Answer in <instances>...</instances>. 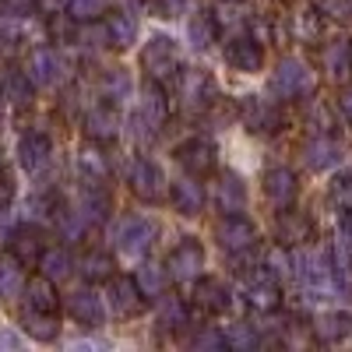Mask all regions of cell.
Here are the masks:
<instances>
[{
  "instance_id": "603a6c76",
  "label": "cell",
  "mask_w": 352,
  "mask_h": 352,
  "mask_svg": "<svg viewBox=\"0 0 352 352\" xmlns=\"http://www.w3.org/2000/svg\"><path fill=\"white\" fill-rule=\"evenodd\" d=\"M25 307L39 310V314H56L60 310V292H56V282L46 278L43 272L36 278L25 282Z\"/></svg>"
},
{
  "instance_id": "7c38bea8",
  "label": "cell",
  "mask_w": 352,
  "mask_h": 352,
  "mask_svg": "<svg viewBox=\"0 0 352 352\" xmlns=\"http://www.w3.org/2000/svg\"><path fill=\"white\" fill-rule=\"evenodd\" d=\"M50 155H53V141H50L46 131L32 127V131H25L18 138V162H21L25 173H32V176L43 173L50 166Z\"/></svg>"
},
{
  "instance_id": "8992f818",
  "label": "cell",
  "mask_w": 352,
  "mask_h": 352,
  "mask_svg": "<svg viewBox=\"0 0 352 352\" xmlns=\"http://www.w3.org/2000/svg\"><path fill=\"white\" fill-rule=\"evenodd\" d=\"M215 240L229 254H247V250L257 247V226L240 212H226L215 226Z\"/></svg>"
},
{
  "instance_id": "6da1fadb",
  "label": "cell",
  "mask_w": 352,
  "mask_h": 352,
  "mask_svg": "<svg viewBox=\"0 0 352 352\" xmlns=\"http://www.w3.org/2000/svg\"><path fill=\"white\" fill-rule=\"evenodd\" d=\"M289 268H292V275H296L300 292H303L310 303L328 300L331 292H338V282H335V275H331V261H328V254L296 250V254H289Z\"/></svg>"
},
{
  "instance_id": "f6af8a7d",
  "label": "cell",
  "mask_w": 352,
  "mask_h": 352,
  "mask_svg": "<svg viewBox=\"0 0 352 352\" xmlns=\"http://www.w3.org/2000/svg\"><path fill=\"white\" fill-rule=\"evenodd\" d=\"M331 204L342 212H352V173H338L331 180Z\"/></svg>"
},
{
  "instance_id": "7402d4cb",
  "label": "cell",
  "mask_w": 352,
  "mask_h": 352,
  "mask_svg": "<svg viewBox=\"0 0 352 352\" xmlns=\"http://www.w3.org/2000/svg\"><path fill=\"white\" fill-rule=\"evenodd\" d=\"M67 314L78 320L81 328H99V324H102V317H106L102 300L96 296L92 289H74L71 296H67Z\"/></svg>"
},
{
  "instance_id": "2e32d148",
  "label": "cell",
  "mask_w": 352,
  "mask_h": 352,
  "mask_svg": "<svg viewBox=\"0 0 352 352\" xmlns=\"http://www.w3.org/2000/svg\"><path fill=\"white\" fill-rule=\"evenodd\" d=\"M226 64L232 71H243V74H257L264 67V50H261V39L254 36H236L226 43Z\"/></svg>"
},
{
  "instance_id": "f907efd6",
  "label": "cell",
  "mask_w": 352,
  "mask_h": 352,
  "mask_svg": "<svg viewBox=\"0 0 352 352\" xmlns=\"http://www.w3.org/2000/svg\"><path fill=\"white\" fill-rule=\"evenodd\" d=\"M338 113H342V120L352 127V88H342L338 92Z\"/></svg>"
},
{
  "instance_id": "ac0fdd59",
  "label": "cell",
  "mask_w": 352,
  "mask_h": 352,
  "mask_svg": "<svg viewBox=\"0 0 352 352\" xmlns=\"http://www.w3.org/2000/svg\"><path fill=\"white\" fill-rule=\"evenodd\" d=\"M303 162H307L310 169H317V173L338 166V162H342V141L331 138L328 131H317V134L303 144Z\"/></svg>"
},
{
  "instance_id": "8d00e7d4",
  "label": "cell",
  "mask_w": 352,
  "mask_h": 352,
  "mask_svg": "<svg viewBox=\"0 0 352 352\" xmlns=\"http://www.w3.org/2000/svg\"><path fill=\"white\" fill-rule=\"evenodd\" d=\"M187 324V303L180 296H159V328L162 331H180Z\"/></svg>"
},
{
  "instance_id": "1f68e13d",
  "label": "cell",
  "mask_w": 352,
  "mask_h": 352,
  "mask_svg": "<svg viewBox=\"0 0 352 352\" xmlns=\"http://www.w3.org/2000/svg\"><path fill=\"white\" fill-rule=\"evenodd\" d=\"M21 328L25 335H32L36 342H53L60 335V324H56V314H39V310H28L21 314Z\"/></svg>"
},
{
  "instance_id": "3957f363",
  "label": "cell",
  "mask_w": 352,
  "mask_h": 352,
  "mask_svg": "<svg viewBox=\"0 0 352 352\" xmlns=\"http://www.w3.org/2000/svg\"><path fill=\"white\" fill-rule=\"evenodd\" d=\"M166 116H169V102H166L162 85H159V81H148V85H144V92H141V99H138V113L131 116V124H134V138L152 141V138L162 131Z\"/></svg>"
},
{
  "instance_id": "4fadbf2b",
  "label": "cell",
  "mask_w": 352,
  "mask_h": 352,
  "mask_svg": "<svg viewBox=\"0 0 352 352\" xmlns=\"http://www.w3.org/2000/svg\"><path fill=\"white\" fill-rule=\"evenodd\" d=\"M215 144L208 138H187L180 148H176V162L184 166L187 176H208L215 169Z\"/></svg>"
},
{
  "instance_id": "4dcf8cb0",
  "label": "cell",
  "mask_w": 352,
  "mask_h": 352,
  "mask_svg": "<svg viewBox=\"0 0 352 352\" xmlns=\"http://www.w3.org/2000/svg\"><path fill=\"white\" fill-rule=\"evenodd\" d=\"M134 36H138V18L134 14L116 11V14L106 18V39H109L113 50H127L134 43Z\"/></svg>"
},
{
  "instance_id": "5bb4252c",
  "label": "cell",
  "mask_w": 352,
  "mask_h": 352,
  "mask_svg": "<svg viewBox=\"0 0 352 352\" xmlns=\"http://www.w3.org/2000/svg\"><path fill=\"white\" fill-rule=\"evenodd\" d=\"M109 307L120 317H138L144 310V292L138 289V282L131 275H109Z\"/></svg>"
},
{
  "instance_id": "db71d44e",
  "label": "cell",
  "mask_w": 352,
  "mask_h": 352,
  "mask_svg": "<svg viewBox=\"0 0 352 352\" xmlns=\"http://www.w3.org/2000/svg\"><path fill=\"white\" fill-rule=\"evenodd\" d=\"M226 4H240V0H226Z\"/></svg>"
},
{
  "instance_id": "74e56055",
  "label": "cell",
  "mask_w": 352,
  "mask_h": 352,
  "mask_svg": "<svg viewBox=\"0 0 352 352\" xmlns=\"http://www.w3.org/2000/svg\"><path fill=\"white\" fill-rule=\"evenodd\" d=\"M324 67H328L331 78H345L352 71V46H349V39H331L324 46Z\"/></svg>"
},
{
  "instance_id": "52a82bcc",
  "label": "cell",
  "mask_w": 352,
  "mask_h": 352,
  "mask_svg": "<svg viewBox=\"0 0 352 352\" xmlns=\"http://www.w3.org/2000/svg\"><path fill=\"white\" fill-rule=\"evenodd\" d=\"M243 300L250 310L257 314H275L282 307V285H278V275L268 272V268H261L254 275H247L243 282Z\"/></svg>"
},
{
  "instance_id": "277c9868",
  "label": "cell",
  "mask_w": 352,
  "mask_h": 352,
  "mask_svg": "<svg viewBox=\"0 0 352 352\" xmlns=\"http://www.w3.org/2000/svg\"><path fill=\"white\" fill-rule=\"evenodd\" d=\"M141 71L148 74V81H159V85L173 81L180 74V50H176V43L169 36H152L141 50Z\"/></svg>"
},
{
  "instance_id": "816d5d0a",
  "label": "cell",
  "mask_w": 352,
  "mask_h": 352,
  "mask_svg": "<svg viewBox=\"0 0 352 352\" xmlns=\"http://www.w3.org/2000/svg\"><path fill=\"white\" fill-rule=\"evenodd\" d=\"M11 197H14V184H11V176L0 169V208H4V204H11Z\"/></svg>"
},
{
  "instance_id": "f1b7e54d",
  "label": "cell",
  "mask_w": 352,
  "mask_h": 352,
  "mask_svg": "<svg viewBox=\"0 0 352 352\" xmlns=\"http://www.w3.org/2000/svg\"><path fill=\"white\" fill-rule=\"evenodd\" d=\"M78 169H81V176L88 184H102L106 176H109V159H106V152H102V144H85V148L78 152Z\"/></svg>"
},
{
  "instance_id": "5b68a950",
  "label": "cell",
  "mask_w": 352,
  "mask_h": 352,
  "mask_svg": "<svg viewBox=\"0 0 352 352\" xmlns=\"http://www.w3.org/2000/svg\"><path fill=\"white\" fill-rule=\"evenodd\" d=\"M152 243H155V222L141 219V215H127V219H120V226L113 229V247L127 261L144 257L152 250Z\"/></svg>"
},
{
  "instance_id": "7a4b0ae2",
  "label": "cell",
  "mask_w": 352,
  "mask_h": 352,
  "mask_svg": "<svg viewBox=\"0 0 352 352\" xmlns=\"http://www.w3.org/2000/svg\"><path fill=\"white\" fill-rule=\"evenodd\" d=\"M317 88V74L310 71L307 60H300V56H285V60L275 67L272 74V92L285 102L292 99H310Z\"/></svg>"
},
{
  "instance_id": "ffe728a7",
  "label": "cell",
  "mask_w": 352,
  "mask_h": 352,
  "mask_svg": "<svg viewBox=\"0 0 352 352\" xmlns=\"http://www.w3.org/2000/svg\"><path fill=\"white\" fill-rule=\"evenodd\" d=\"M8 247H11V257H18L21 264H39L43 250H46V240H43V229L36 226H14L11 236H8Z\"/></svg>"
},
{
  "instance_id": "9c48e42d",
  "label": "cell",
  "mask_w": 352,
  "mask_h": 352,
  "mask_svg": "<svg viewBox=\"0 0 352 352\" xmlns=\"http://www.w3.org/2000/svg\"><path fill=\"white\" fill-rule=\"evenodd\" d=\"M166 268H169V278L173 282H197L201 278V268H204V247L194 236L180 240V243L169 250Z\"/></svg>"
},
{
  "instance_id": "8fae6325",
  "label": "cell",
  "mask_w": 352,
  "mask_h": 352,
  "mask_svg": "<svg viewBox=\"0 0 352 352\" xmlns=\"http://www.w3.org/2000/svg\"><path fill=\"white\" fill-rule=\"evenodd\" d=\"M25 74L36 81V88H53L64 78V56L53 46H36L25 60Z\"/></svg>"
},
{
  "instance_id": "c3c4849f",
  "label": "cell",
  "mask_w": 352,
  "mask_h": 352,
  "mask_svg": "<svg viewBox=\"0 0 352 352\" xmlns=\"http://www.w3.org/2000/svg\"><path fill=\"white\" fill-rule=\"evenodd\" d=\"M317 8L324 11V18H338V21H349V0H317Z\"/></svg>"
},
{
  "instance_id": "ab89813d",
  "label": "cell",
  "mask_w": 352,
  "mask_h": 352,
  "mask_svg": "<svg viewBox=\"0 0 352 352\" xmlns=\"http://www.w3.org/2000/svg\"><path fill=\"white\" fill-rule=\"evenodd\" d=\"M78 208L85 212L88 222H102V219L109 215V194L102 190V184H88L85 194H81V204H78Z\"/></svg>"
},
{
  "instance_id": "d590c367",
  "label": "cell",
  "mask_w": 352,
  "mask_h": 352,
  "mask_svg": "<svg viewBox=\"0 0 352 352\" xmlns=\"http://www.w3.org/2000/svg\"><path fill=\"white\" fill-rule=\"evenodd\" d=\"M78 272L85 275V282H109L113 275V257L106 250H88L78 261Z\"/></svg>"
},
{
  "instance_id": "484cf974",
  "label": "cell",
  "mask_w": 352,
  "mask_h": 352,
  "mask_svg": "<svg viewBox=\"0 0 352 352\" xmlns=\"http://www.w3.org/2000/svg\"><path fill=\"white\" fill-rule=\"evenodd\" d=\"M187 39H190V46L197 50V53H204L215 39H219V18H215V11H197V14H190V21H187Z\"/></svg>"
},
{
  "instance_id": "30bf717a",
  "label": "cell",
  "mask_w": 352,
  "mask_h": 352,
  "mask_svg": "<svg viewBox=\"0 0 352 352\" xmlns=\"http://www.w3.org/2000/svg\"><path fill=\"white\" fill-rule=\"evenodd\" d=\"M131 194L144 204H155L166 197V173L152 159H138L131 166Z\"/></svg>"
},
{
  "instance_id": "d6986e66",
  "label": "cell",
  "mask_w": 352,
  "mask_h": 352,
  "mask_svg": "<svg viewBox=\"0 0 352 352\" xmlns=\"http://www.w3.org/2000/svg\"><path fill=\"white\" fill-rule=\"evenodd\" d=\"M296 194H300V180L296 173L285 169V166H275L264 173V197H268L275 208H289V204H296Z\"/></svg>"
},
{
  "instance_id": "9a60e30c",
  "label": "cell",
  "mask_w": 352,
  "mask_h": 352,
  "mask_svg": "<svg viewBox=\"0 0 352 352\" xmlns=\"http://www.w3.org/2000/svg\"><path fill=\"white\" fill-rule=\"evenodd\" d=\"M240 113H243V124H247L254 134H275V131H282V113H278V106L268 102V99H261V96H247L243 106H240Z\"/></svg>"
},
{
  "instance_id": "f546056e",
  "label": "cell",
  "mask_w": 352,
  "mask_h": 352,
  "mask_svg": "<svg viewBox=\"0 0 352 352\" xmlns=\"http://www.w3.org/2000/svg\"><path fill=\"white\" fill-rule=\"evenodd\" d=\"M0 92H4V99L11 106L25 109V106H32V99H36V81L28 78L25 71H8L4 85H0Z\"/></svg>"
},
{
  "instance_id": "e0dca14e",
  "label": "cell",
  "mask_w": 352,
  "mask_h": 352,
  "mask_svg": "<svg viewBox=\"0 0 352 352\" xmlns=\"http://www.w3.org/2000/svg\"><path fill=\"white\" fill-rule=\"evenodd\" d=\"M275 236H278L282 247L296 250V247H303V243L314 236V222H310L307 212H296V208L289 204V208H282V215H278V222H275Z\"/></svg>"
},
{
  "instance_id": "f5cc1de1",
  "label": "cell",
  "mask_w": 352,
  "mask_h": 352,
  "mask_svg": "<svg viewBox=\"0 0 352 352\" xmlns=\"http://www.w3.org/2000/svg\"><path fill=\"white\" fill-rule=\"evenodd\" d=\"M338 240L352 250V212H345V215H342V222H338Z\"/></svg>"
},
{
  "instance_id": "836d02e7",
  "label": "cell",
  "mask_w": 352,
  "mask_h": 352,
  "mask_svg": "<svg viewBox=\"0 0 352 352\" xmlns=\"http://www.w3.org/2000/svg\"><path fill=\"white\" fill-rule=\"evenodd\" d=\"M328 261H331V275L338 282V292H352V250L342 240H335L328 247Z\"/></svg>"
},
{
  "instance_id": "cb8c5ba5",
  "label": "cell",
  "mask_w": 352,
  "mask_h": 352,
  "mask_svg": "<svg viewBox=\"0 0 352 352\" xmlns=\"http://www.w3.org/2000/svg\"><path fill=\"white\" fill-rule=\"evenodd\" d=\"M232 303L229 296V285L219 282V278H197L194 285V307L204 310V314H226Z\"/></svg>"
},
{
  "instance_id": "44dd1931",
  "label": "cell",
  "mask_w": 352,
  "mask_h": 352,
  "mask_svg": "<svg viewBox=\"0 0 352 352\" xmlns=\"http://www.w3.org/2000/svg\"><path fill=\"white\" fill-rule=\"evenodd\" d=\"M81 124H85L88 141H96V144H109V141H116V134H120V116H116V106H109V102L88 109Z\"/></svg>"
},
{
  "instance_id": "f35d334b",
  "label": "cell",
  "mask_w": 352,
  "mask_h": 352,
  "mask_svg": "<svg viewBox=\"0 0 352 352\" xmlns=\"http://www.w3.org/2000/svg\"><path fill=\"white\" fill-rule=\"evenodd\" d=\"M18 292H25V272L18 257H0V296L14 300Z\"/></svg>"
},
{
  "instance_id": "83f0119b",
  "label": "cell",
  "mask_w": 352,
  "mask_h": 352,
  "mask_svg": "<svg viewBox=\"0 0 352 352\" xmlns=\"http://www.w3.org/2000/svg\"><path fill=\"white\" fill-rule=\"evenodd\" d=\"M134 282H138V289L144 292V300H159L162 292L169 289V268L166 264H152V261H144L141 268H138V275H134Z\"/></svg>"
},
{
  "instance_id": "7dc6e473",
  "label": "cell",
  "mask_w": 352,
  "mask_h": 352,
  "mask_svg": "<svg viewBox=\"0 0 352 352\" xmlns=\"http://www.w3.org/2000/svg\"><path fill=\"white\" fill-rule=\"evenodd\" d=\"M0 14L4 18H28V14H36V0H0Z\"/></svg>"
},
{
  "instance_id": "e575fe53",
  "label": "cell",
  "mask_w": 352,
  "mask_h": 352,
  "mask_svg": "<svg viewBox=\"0 0 352 352\" xmlns=\"http://www.w3.org/2000/svg\"><path fill=\"white\" fill-rule=\"evenodd\" d=\"M39 272L46 278H53V282H64L74 272V261H71V254L64 247H46L43 257H39Z\"/></svg>"
},
{
  "instance_id": "d4e9b609",
  "label": "cell",
  "mask_w": 352,
  "mask_h": 352,
  "mask_svg": "<svg viewBox=\"0 0 352 352\" xmlns=\"http://www.w3.org/2000/svg\"><path fill=\"white\" fill-rule=\"evenodd\" d=\"M169 201H173V208L180 215H201V208H204V187L194 180V176H184V180H176L169 187Z\"/></svg>"
},
{
  "instance_id": "b9f144b4",
  "label": "cell",
  "mask_w": 352,
  "mask_h": 352,
  "mask_svg": "<svg viewBox=\"0 0 352 352\" xmlns=\"http://www.w3.org/2000/svg\"><path fill=\"white\" fill-rule=\"evenodd\" d=\"M88 226H92V222L85 219L81 208H60V212H56V229H60L64 240H81Z\"/></svg>"
},
{
  "instance_id": "60d3db41",
  "label": "cell",
  "mask_w": 352,
  "mask_h": 352,
  "mask_svg": "<svg viewBox=\"0 0 352 352\" xmlns=\"http://www.w3.org/2000/svg\"><path fill=\"white\" fill-rule=\"evenodd\" d=\"M109 8V0H67V18L74 25H88V21H99Z\"/></svg>"
},
{
  "instance_id": "d6a6232c",
  "label": "cell",
  "mask_w": 352,
  "mask_h": 352,
  "mask_svg": "<svg viewBox=\"0 0 352 352\" xmlns=\"http://www.w3.org/2000/svg\"><path fill=\"white\" fill-rule=\"evenodd\" d=\"M349 331H352V317L349 314H324V317H317V324H314V338L328 342V345L349 338Z\"/></svg>"
},
{
  "instance_id": "ba28073f",
  "label": "cell",
  "mask_w": 352,
  "mask_h": 352,
  "mask_svg": "<svg viewBox=\"0 0 352 352\" xmlns=\"http://www.w3.org/2000/svg\"><path fill=\"white\" fill-rule=\"evenodd\" d=\"M219 88L215 78L208 71H184L180 74V102L187 113H204L208 106H215Z\"/></svg>"
},
{
  "instance_id": "ee69618b",
  "label": "cell",
  "mask_w": 352,
  "mask_h": 352,
  "mask_svg": "<svg viewBox=\"0 0 352 352\" xmlns=\"http://www.w3.org/2000/svg\"><path fill=\"white\" fill-rule=\"evenodd\" d=\"M222 335H226V349H240L243 352V349H257L261 345V338H257V331L250 324H229Z\"/></svg>"
},
{
  "instance_id": "681fc988",
  "label": "cell",
  "mask_w": 352,
  "mask_h": 352,
  "mask_svg": "<svg viewBox=\"0 0 352 352\" xmlns=\"http://www.w3.org/2000/svg\"><path fill=\"white\" fill-rule=\"evenodd\" d=\"M187 4H190V0H155V8H159V14H162V18H176V14H184V11H187Z\"/></svg>"
},
{
  "instance_id": "4316f807",
  "label": "cell",
  "mask_w": 352,
  "mask_h": 352,
  "mask_svg": "<svg viewBox=\"0 0 352 352\" xmlns=\"http://www.w3.org/2000/svg\"><path fill=\"white\" fill-rule=\"evenodd\" d=\"M215 204L222 212H243L247 208V187L236 173H222L215 184Z\"/></svg>"
},
{
  "instance_id": "7bdbcfd3",
  "label": "cell",
  "mask_w": 352,
  "mask_h": 352,
  "mask_svg": "<svg viewBox=\"0 0 352 352\" xmlns=\"http://www.w3.org/2000/svg\"><path fill=\"white\" fill-rule=\"evenodd\" d=\"M102 99L109 106H120L124 99H131V78H127V71H109L102 78Z\"/></svg>"
},
{
  "instance_id": "bcb514c9",
  "label": "cell",
  "mask_w": 352,
  "mask_h": 352,
  "mask_svg": "<svg viewBox=\"0 0 352 352\" xmlns=\"http://www.w3.org/2000/svg\"><path fill=\"white\" fill-rule=\"evenodd\" d=\"M190 345H194V349H226V335L215 331V324H212V328L194 331V335H190Z\"/></svg>"
}]
</instances>
